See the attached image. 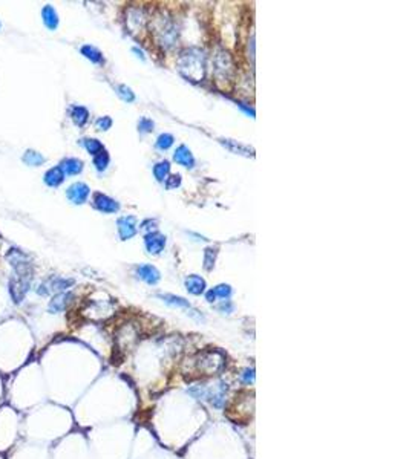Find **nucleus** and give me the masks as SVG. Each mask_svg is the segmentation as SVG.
<instances>
[{
  "instance_id": "obj_1",
  "label": "nucleus",
  "mask_w": 409,
  "mask_h": 459,
  "mask_svg": "<svg viewBox=\"0 0 409 459\" xmlns=\"http://www.w3.org/2000/svg\"><path fill=\"white\" fill-rule=\"evenodd\" d=\"M178 70L190 81H201L206 74V55L198 48L186 49L178 58Z\"/></svg>"
},
{
  "instance_id": "obj_2",
  "label": "nucleus",
  "mask_w": 409,
  "mask_h": 459,
  "mask_svg": "<svg viewBox=\"0 0 409 459\" xmlns=\"http://www.w3.org/2000/svg\"><path fill=\"white\" fill-rule=\"evenodd\" d=\"M7 259L10 265L16 269V275H32V266L29 257L23 251L17 248H11L7 254Z\"/></svg>"
},
{
  "instance_id": "obj_3",
  "label": "nucleus",
  "mask_w": 409,
  "mask_h": 459,
  "mask_svg": "<svg viewBox=\"0 0 409 459\" xmlns=\"http://www.w3.org/2000/svg\"><path fill=\"white\" fill-rule=\"evenodd\" d=\"M31 287V275H16L10 282V294L16 305H20Z\"/></svg>"
},
{
  "instance_id": "obj_4",
  "label": "nucleus",
  "mask_w": 409,
  "mask_h": 459,
  "mask_svg": "<svg viewBox=\"0 0 409 459\" xmlns=\"http://www.w3.org/2000/svg\"><path fill=\"white\" fill-rule=\"evenodd\" d=\"M74 285L72 279H63V277H51L48 280H45L43 284L39 285L37 293L40 296H48L51 293H64L67 288H71Z\"/></svg>"
},
{
  "instance_id": "obj_5",
  "label": "nucleus",
  "mask_w": 409,
  "mask_h": 459,
  "mask_svg": "<svg viewBox=\"0 0 409 459\" xmlns=\"http://www.w3.org/2000/svg\"><path fill=\"white\" fill-rule=\"evenodd\" d=\"M89 187L86 186L85 182H75L72 184V186L66 190V196L67 199L72 202V204H77V205H81L85 204L88 196H89Z\"/></svg>"
},
{
  "instance_id": "obj_6",
  "label": "nucleus",
  "mask_w": 409,
  "mask_h": 459,
  "mask_svg": "<svg viewBox=\"0 0 409 459\" xmlns=\"http://www.w3.org/2000/svg\"><path fill=\"white\" fill-rule=\"evenodd\" d=\"M118 234L121 240H129L137 234V218L135 216H123L117 221Z\"/></svg>"
},
{
  "instance_id": "obj_7",
  "label": "nucleus",
  "mask_w": 409,
  "mask_h": 459,
  "mask_svg": "<svg viewBox=\"0 0 409 459\" xmlns=\"http://www.w3.org/2000/svg\"><path fill=\"white\" fill-rule=\"evenodd\" d=\"M144 245L150 254H159L166 246V236L158 231H153V233L150 231L144 237Z\"/></svg>"
},
{
  "instance_id": "obj_8",
  "label": "nucleus",
  "mask_w": 409,
  "mask_h": 459,
  "mask_svg": "<svg viewBox=\"0 0 409 459\" xmlns=\"http://www.w3.org/2000/svg\"><path fill=\"white\" fill-rule=\"evenodd\" d=\"M94 207L101 213H117L120 210V204L103 193L94 195Z\"/></svg>"
},
{
  "instance_id": "obj_9",
  "label": "nucleus",
  "mask_w": 409,
  "mask_h": 459,
  "mask_svg": "<svg viewBox=\"0 0 409 459\" xmlns=\"http://www.w3.org/2000/svg\"><path fill=\"white\" fill-rule=\"evenodd\" d=\"M72 299H74V294L72 293H58L52 297V300L49 302V306H48V311L51 314H58V312H63L71 303H72Z\"/></svg>"
},
{
  "instance_id": "obj_10",
  "label": "nucleus",
  "mask_w": 409,
  "mask_h": 459,
  "mask_svg": "<svg viewBox=\"0 0 409 459\" xmlns=\"http://www.w3.org/2000/svg\"><path fill=\"white\" fill-rule=\"evenodd\" d=\"M137 275L149 285H156L161 279L159 271L153 265H140L137 268Z\"/></svg>"
},
{
  "instance_id": "obj_11",
  "label": "nucleus",
  "mask_w": 409,
  "mask_h": 459,
  "mask_svg": "<svg viewBox=\"0 0 409 459\" xmlns=\"http://www.w3.org/2000/svg\"><path fill=\"white\" fill-rule=\"evenodd\" d=\"M228 72H233V64H231V60L228 57L227 52L224 51H219L216 55H215V74L219 77H227Z\"/></svg>"
},
{
  "instance_id": "obj_12",
  "label": "nucleus",
  "mask_w": 409,
  "mask_h": 459,
  "mask_svg": "<svg viewBox=\"0 0 409 459\" xmlns=\"http://www.w3.org/2000/svg\"><path fill=\"white\" fill-rule=\"evenodd\" d=\"M219 143H221L227 150H230L231 153L242 155V156H255V150H253L250 146H245V144H241V143H237V141L225 139V138H219Z\"/></svg>"
},
{
  "instance_id": "obj_13",
  "label": "nucleus",
  "mask_w": 409,
  "mask_h": 459,
  "mask_svg": "<svg viewBox=\"0 0 409 459\" xmlns=\"http://www.w3.org/2000/svg\"><path fill=\"white\" fill-rule=\"evenodd\" d=\"M177 31H175V26L174 23L167 22L164 23V26H162L161 29H158V36H159V42L162 46L166 48H172L177 42Z\"/></svg>"
},
{
  "instance_id": "obj_14",
  "label": "nucleus",
  "mask_w": 409,
  "mask_h": 459,
  "mask_svg": "<svg viewBox=\"0 0 409 459\" xmlns=\"http://www.w3.org/2000/svg\"><path fill=\"white\" fill-rule=\"evenodd\" d=\"M174 159L180 164V165H183V167H187V168H192L193 165H195V158H193V155H192V152H190V149L189 147H186L184 144H181L177 150H175V153H174Z\"/></svg>"
},
{
  "instance_id": "obj_15",
  "label": "nucleus",
  "mask_w": 409,
  "mask_h": 459,
  "mask_svg": "<svg viewBox=\"0 0 409 459\" xmlns=\"http://www.w3.org/2000/svg\"><path fill=\"white\" fill-rule=\"evenodd\" d=\"M184 285H186V290L193 296H201L206 291V280L202 277H199V275H196V274L189 275V277L186 279V282H184Z\"/></svg>"
},
{
  "instance_id": "obj_16",
  "label": "nucleus",
  "mask_w": 409,
  "mask_h": 459,
  "mask_svg": "<svg viewBox=\"0 0 409 459\" xmlns=\"http://www.w3.org/2000/svg\"><path fill=\"white\" fill-rule=\"evenodd\" d=\"M43 181H45L46 186H49V187H58L60 184L64 181V171L61 170L60 165L52 167V168H49V170L45 173Z\"/></svg>"
},
{
  "instance_id": "obj_17",
  "label": "nucleus",
  "mask_w": 409,
  "mask_h": 459,
  "mask_svg": "<svg viewBox=\"0 0 409 459\" xmlns=\"http://www.w3.org/2000/svg\"><path fill=\"white\" fill-rule=\"evenodd\" d=\"M42 19H43L45 26H46L49 31L57 29V26H58V16H57L55 10H54L51 5L43 7V10H42Z\"/></svg>"
},
{
  "instance_id": "obj_18",
  "label": "nucleus",
  "mask_w": 409,
  "mask_h": 459,
  "mask_svg": "<svg viewBox=\"0 0 409 459\" xmlns=\"http://www.w3.org/2000/svg\"><path fill=\"white\" fill-rule=\"evenodd\" d=\"M71 118L77 126L83 127L89 120V111L83 106H74L71 109Z\"/></svg>"
},
{
  "instance_id": "obj_19",
  "label": "nucleus",
  "mask_w": 409,
  "mask_h": 459,
  "mask_svg": "<svg viewBox=\"0 0 409 459\" xmlns=\"http://www.w3.org/2000/svg\"><path fill=\"white\" fill-rule=\"evenodd\" d=\"M60 167L64 171V174H78V173H81V170H83V162L77 158H67L64 161H61Z\"/></svg>"
},
{
  "instance_id": "obj_20",
  "label": "nucleus",
  "mask_w": 409,
  "mask_h": 459,
  "mask_svg": "<svg viewBox=\"0 0 409 459\" xmlns=\"http://www.w3.org/2000/svg\"><path fill=\"white\" fill-rule=\"evenodd\" d=\"M81 55H85L88 60H91L92 63H97V64H101L105 60H103V54L100 52V49H97L95 46H91V45H85L81 46L80 49Z\"/></svg>"
},
{
  "instance_id": "obj_21",
  "label": "nucleus",
  "mask_w": 409,
  "mask_h": 459,
  "mask_svg": "<svg viewBox=\"0 0 409 459\" xmlns=\"http://www.w3.org/2000/svg\"><path fill=\"white\" fill-rule=\"evenodd\" d=\"M171 173V162L169 161H159L158 164H155L153 167V174L156 178V181L159 182H164L167 179Z\"/></svg>"
},
{
  "instance_id": "obj_22",
  "label": "nucleus",
  "mask_w": 409,
  "mask_h": 459,
  "mask_svg": "<svg viewBox=\"0 0 409 459\" xmlns=\"http://www.w3.org/2000/svg\"><path fill=\"white\" fill-rule=\"evenodd\" d=\"M162 302H166L167 305H172V306H178V308H186V309H190V303L189 300L183 299V297H178V296H174V294H159L158 296Z\"/></svg>"
},
{
  "instance_id": "obj_23",
  "label": "nucleus",
  "mask_w": 409,
  "mask_h": 459,
  "mask_svg": "<svg viewBox=\"0 0 409 459\" xmlns=\"http://www.w3.org/2000/svg\"><path fill=\"white\" fill-rule=\"evenodd\" d=\"M22 159L26 165H31V167H37V165H42L45 162L43 155L36 152V150H26Z\"/></svg>"
},
{
  "instance_id": "obj_24",
  "label": "nucleus",
  "mask_w": 409,
  "mask_h": 459,
  "mask_svg": "<svg viewBox=\"0 0 409 459\" xmlns=\"http://www.w3.org/2000/svg\"><path fill=\"white\" fill-rule=\"evenodd\" d=\"M109 161H111L109 153H108L106 150H101L98 155H95L94 165H95V168H97L98 171H105V170L108 168V165H109Z\"/></svg>"
},
{
  "instance_id": "obj_25",
  "label": "nucleus",
  "mask_w": 409,
  "mask_h": 459,
  "mask_svg": "<svg viewBox=\"0 0 409 459\" xmlns=\"http://www.w3.org/2000/svg\"><path fill=\"white\" fill-rule=\"evenodd\" d=\"M83 146L86 147V150L91 153V155H98L101 150H105L103 149V144L98 141V139H95V138H86V139H83Z\"/></svg>"
},
{
  "instance_id": "obj_26",
  "label": "nucleus",
  "mask_w": 409,
  "mask_h": 459,
  "mask_svg": "<svg viewBox=\"0 0 409 459\" xmlns=\"http://www.w3.org/2000/svg\"><path fill=\"white\" fill-rule=\"evenodd\" d=\"M174 143H175L174 135H171V133H161L158 136V139H156V147L159 150H167V149H171L174 146Z\"/></svg>"
},
{
  "instance_id": "obj_27",
  "label": "nucleus",
  "mask_w": 409,
  "mask_h": 459,
  "mask_svg": "<svg viewBox=\"0 0 409 459\" xmlns=\"http://www.w3.org/2000/svg\"><path fill=\"white\" fill-rule=\"evenodd\" d=\"M117 94H118V97H120L123 101H126V103H132V101H135V94L132 92V89H130V87H127L126 84H120V86H117Z\"/></svg>"
},
{
  "instance_id": "obj_28",
  "label": "nucleus",
  "mask_w": 409,
  "mask_h": 459,
  "mask_svg": "<svg viewBox=\"0 0 409 459\" xmlns=\"http://www.w3.org/2000/svg\"><path fill=\"white\" fill-rule=\"evenodd\" d=\"M215 259H216V250L213 248H206L204 251V268L207 271H210L215 265Z\"/></svg>"
},
{
  "instance_id": "obj_29",
  "label": "nucleus",
  "mask_w": 409,
  "mask_h": 459,
  "mask_svg": "<svg viewBox=\"0 0 409 459\" xmlns=\"http://www.w3.org/2000/svg\"><path fill=\"white\" fill-rule=\"evenodd\" d=\"M213 293L216 294V297H221L224 300H227L231 296V287L230 285H218L216 288H213Z\"/></svg>"
},
{
  "instance_id": "obj_30",
  "label": "nucleus",
  "mask_w": 409,
  "mask_h": 459,
  "mask_svg": "<svg viewBox=\"0 0 409 459\" xmlns=\"http://www.w3.org/2000/svg\"><path fill=\"white\" fill-rule=\"evenodd\" d=\"M153 126H155V124H153L152 120L143 117V118L138 121V132H140V133H149V132L153 130Z\"/></svg>"
},
{
  "instance_id": "obj_31",
  "label": "nucleus",
  "mask_w": 409,
  "mask_h": 459,
  "mask_svg": "<svg viewBox=\"0 0 409 459\" xmlns=\"http://www.w3.org/2000/svg\"><path fill=\"white\" fill-rule=\"evenodd\" d=\"M95 126H97L98 130L106 132V130H109L112 127V118L111 117H101V118H98L95 121Z\"/></svg>"
},
{
  "instance_id": "obj_32",
  "label": "nucleus",
  "mask_w": 409,
  "mask_h": 459,
  "mask_svg": "<svg viewBox=\"0 0 409 459\" xmlns=\"http://www.w3.org/2000/svg\"><path fill=\"white\" fill-rule=\"evenodd\" d=\"M181 186V176L180 174H172V176H167L166 179V187L167 190H174L177 187Z\"/></svg>"
},
{
  "instance_id": "obj_33",
  "label": "nucleus",
  "mask_w": 409,
  "mask_h": 459,
  "mask_svg": "<svg viewBox=\"0 0 409 459\" xmlns=\"http://www.w3.org/2000/svg\"><path fill=\"white\" fill-rule=\"evenodd\" d=\"M241 380L245 383V384H250L255 381V371L253 369H245L242 374H241Z\"/></svg>"
},
{
  "instance_id": "obj_34",
  "label": "nucleus",
  "mask_w": 409,
  "mask_h": 459,
  "mask_svg": "<svg viewBox=\"0 0 409 459\" xmlns=\"http://www.w3.org/2000/svg\"><path fill=\"white\" fill-rule=\"evenodd\" d=\"M218 309H219V311H224V312H227V314H230V312L233 311V305L230 303V300H224L222 305H221Z\"/></svg>"
},
{
  "instance_id": "obj_35",
  "label": "nucleus",
  "mask_w": 409,
  "mask_h": 459,
  "mask_svg": "<svg viewBox=\"0 0 409 459\" xmlns=\"http://www.w3.org/2000/svg\"><path fill=\"white\" fill-rule=\"evenodd\" d=\"M206 300H207L209 303H213V302L216 300V294L213 293V290L207 291V294H206Z\"/></svg>"
},
{
  "instance_id": "obj_36",
  "label": "nucleus",
  "mask_w": 409,
  "mask_h": 459,
  "mask_svg": "<svg viewBox=\"0 0 409 459\" xmlns=\"http://www.w3.org/2000/svg\"><path fill=\"white\" fill-rule=\"evenodd\" d=\"M132 51H133V52H135V54H138V57H140V58H141V60H144V58H146V57H144V54H143V51H140V49H138V48H133V49H132Z\"/></svg>"
},
{
  "instance_id": "obj_37",
  "label": "nucleus",
  "mask_w": 409,
  "mask_h": 459,
  "mask_svg": "<svg viewBox=\"0 0 409 459\" xmlns=\"http://www.w3.org/2000/svg\"><path fill=\"white\" fill-rule=\"evenodd\" d=\"M0 28H2V23H0Z\"/></svg>"
}]
</instances>
